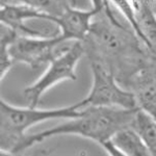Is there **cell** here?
I'll return each mask as SVG.
<instances>
[{
	"label": "cell",
	"mask_w": 156,
	"mask_h": 156,
	"mask_svg": "<svg viewBox=\"0 0 156 156\" xmlns=\"http://www.w3.org/2000/svg\"><path fill=\"white\" fill-rule=\"evenodd\" d=\"M137 39L136 34L129 32L121 23H114L104 14V18L92 22L84 41L94 52L90 55H102L90 58L99 59L106 65L115 77L118 73H122L131 78L147 67Z\"/></svg>",
	"instance_id": "1"
},
{
	"label": "cell",
	"mask_w": 156,
	"mask_h": 156,
	"mask_svg": "<svg viewBox=\"0 0 156 156\" xmlns=\"http://www.w3.org/2000/svg\"><path fill=\"white\" fill-rule=\"evenodd\" d=\"M140 107L121 108L106 106L83 107L80 117L69 119V122L50 128L45 131L25 135L19 146L18 153L39 144L46 138L56 135L73 134L90 138L103 148L120 130L131 127L134 117Z\"/></svg>",
	"instance_id": "2"
},
{
	"label": "cell",
	"mask_w": 156,
	"mask_h": 156,
	"mask_svg": "<svg viewBox=\"0 0 156 156\" xmlns=\"http://www.w3.org/2000/svg\"><path fill=\"white\" fill-rule=\"evenodd\" d=\"M83 114L81 103L69 106L40 109L37 107H19L0 99V150L5 154H17L26 131L34 125L48 120L73 119Z\"/></svg>",
	"instance_id": "3"
},
{
	"label": "cell",
	"mask_w": 156,
	"mask_h": 156,
	"mask_svg": "<svg viewBox=\"0 0 156 156\" xmlns=\"http://www.w3.org/2000/svg\"><path fill=\"white\" fill-rule=\"evenodd\" d=\"M92 87L87 96L80 103L87 106H106L121 108H136L137 102L133 92L121 87L117 77L106 65L96 58H90Z\"/></svg>",
	"instance_id": "4"
},
{
	"label": "cell",
	"mask_w": 156,
	"mask_h": 156,
	"mask_svg": "<svg viewBox=\"0 0 156 156\" xmlns=\"http://www.w3.org/2000/svg\"><path fill=\"white\" fill-rule=\"evenodd\" d=\"M84 52L83 42L75 41L72 46L55 55L42 76L24 90V95L29 104L28 106L37 107L43 95L59 82L65 80H76L75 69Z\"/></svg>",
	"instance_id": "5"
},
{
	"label": "cell",
	"mask_w": 156,
	"mask_h": 156,
	"mask_svg": "<svg viewBox=\"0 0 156 156\" xmlns=\"http://www.w3.org/2000/svg\"><path fill=\"white\" fill-rule=\"evenodd\" d=\"M62 43L59 34L53 37L18 36L9 45V53L15 62L39 68L55 57V48Z\"/></svg>",
	"instance_id": "6"
},
{
	"label": "cell",
	"mask_w": 156,
	"mask_h": 156,
	"mask_svg": "<svg viewBox=\"0 0 156 156\" xmlns=\"http://www.w3.org/2000/svg\"><path fill=\"white\" fill-rule=\"evenodd\" d=\"M101 12H103L94 7L83 11L67 5L59 15H53L50 22L56 24L59 28V37L62 42L68 40L83 42L90 32L93 18Z\"/></svg>",
	"instance_id": "7"
},
{
	"label": "cell",
	"mask_w": 156,
	"mask_h": 156,
	"mask_svg": "<svg viewBox=\"0 0 156 156\" xmlns=\"http://www.w3.org/2000/svg\"><path fill=\"white\" fill-rule=\"evenodd\" d=\"M52 15L47 12L39 11L24 4H4L0 9L1 24L7 26L16 32H22L24 36L46 37L40 30H34L25 25V21L31 19H42L51 21Z\"/></svg>",
	"instance_id": "8"
},
{
	"label": "cell",
	"mask_w": 156,
	"mask_h": 156,
	"mask_svg": "<svg viewBox=\"0 0 156 156\" xmlns=\"http://www.w3.org/2000/svg\"><path fill=\"white\" fill-rule=\"evenodd\" d=\"M103 149L109 155H150L144 140L132 127H127L118 131Z\"/></svg>",
	"instance_id": "9"
},
{
	"label": "cell",
	"mask_w": 156,
	"mask_h": 156,
	"mask_svg": "<svg viewBox=\"0 0 156 156\" xmlns=\"http://www.w3.org/2000/svg\"><path fill=\"white\" fill-rule=\"evenodd\" d=\"M133 77L137 106L156 119V71L146 67Z\"/></svg>",
	"instance_id": "10"
},
{
	"label": "cell",
	"mask_w": 156,
	"mask_h": 156,
	"mask_svg": "<svg viewBox=\"0 0 156 156\" xmlns=\"http://www.w3.org/2000/svg\"><path fill=\"white\" fill-rule=\"evenodd\" d=\"M135 11L138 26L145 39V45L156 53V14L150 0H137Z\"/></svg>",
	"instance_id": "11"
},
{
	"label": "cell",
	"mask_w": 156,
	"mask_h": 156,
	"mask_svg": "<svg viewBox=\"0 0 156 156\" xmlns=\"http://www.w3.org/2000/svg\"><path fill=\"white\" fill-rule=\"evenodd\" d=\"M147 146L150 155H156V119L138 108L132 126Z\"/></svg>",
	"instance_id": "12"
},
{
	"label": "cell",
	"mask_w": 156,
	"mask_h": 156,
	"mask_svg": "<svg viewBox=\"0 0 156 156\" xmlns=\"http://www.w3.org/2000/svg\"><path fill=\"white\" fill-rule=\"evenodd\" d=\"M18 34V32L7 26H4V30H1V39H0V79L1 81L15 64V60L12 59L9 53V45Z\"/></svg>",
	"instance_id": "13"
},
{
	"label": "cell",
	"mask_w": 156,
	"mask_h": 156,
	"mask_svg": "<svg viewBox=\"0 0 156 156\" xmlns=\"http://www.w3.org/2000/svg\"><path fill=\"white\" fill-rule=\"evenodd\" d=\"M112 4H115V6L120 11L121 14L124 16V18L127 20L128 23L131 25V28L135 34L138 37V39H140V41L145 44V39L143 36L142 31L138 26V22L136 18V11L135 7L133 5L131 0H108Z\"/></svg>",
	"instance_id": "14"
},
{
	"label": "cell",
	"mask_w": 156,
	"mask_h": 156,
	"mask_svg": "<svg viewBox=\"0 0 156 156\" xmlns=\"http://www.w3.org/2000/svg\"><path fill=\"white\" fill-rule=\"evenodd\" d=\"M21 4L27 5L32 9H39V11L47 12L50 14V7L52 6L54 0H15Z\"/></svg>",
	"instance_id": "15"
}]
</instances>
